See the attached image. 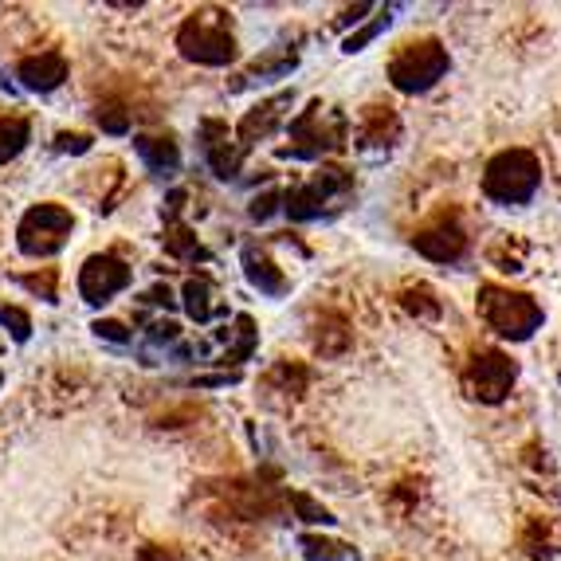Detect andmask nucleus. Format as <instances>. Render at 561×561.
Listing matches in <instances>:
<instances>
[{
	"label": "nucleus",
	"mask_w": 561,
	"mask_h": 561,
	"mask_svg": "<svg viewBox=\"0 0 561 561\" xmlns=\"http://www.w3.org/2000/svg\"><path fill=\"white\" fill-rule=\"evenodd\" d=\"M94 118H99V126H103L106 134H126V130H130V111H126L122 103H99Z\"/></svg>",
	"instance_id": "nucleus-26"
},
{
	"label": "nucleus",
	"mask_w": 561,
	"mask_h": 561,
	"mask_svg": "<svg viewBox=\"0 0 561 561\" xmlns=\"http://www.w3.org/2000/svg\"><path fill=\"white\" fill-rule=\"evenodd\" d=\"M542 188V161L534 158L530 150L515 146V150H499L495 158L486 161L483 169V197L491 205L518 208L530 205Z\"/></svg>",
	"instance_id": "nucleus-2"
},
{
	"label": "nucleus",
	"mask_w": 561,
	"mask_h": 561,
	"mask_svg": "<svg viewBox=\"0 0 561 561\" xmlns=\"http://www.w3.org/2000/svg\"><path fill=\"white\" fill-rule=\"evenodd\" d=\"M290 106H295V91H279L272 94V99H263V103H255L252 111L243 114L240 126H236V138H240V150L248 153L255 146V141H267L275 130H279L283 122H287Z\"/></svg>",
	"instance_id": "nucleus-11"
},
{
	"label": "nucleus",
	"mask_w": 561,
	"mask_h": 561,
	"mask_svg": "<svg viewBox=\"0 0 561 561\" xmlns=\"http://www.w3.org/2000/svg\"><path fill=\"white\" fill-rule=\"evenodd\" d=\"M141 302H150V307H165V310H173V307H178V299H173V290H169V287H161V283H158V287H150V290H146V295H141Z\"/></svg>",
	"instance_id": "nucleus-31"
},
{
	"label": "nucleus",
	"mask_w": 561,
	"mask_h": 561,
	"mask_svg": "<svg viewBox=\"0 0 561 561\" xmlns=\"http://www.w3.org/2000/svg\"><path fill=\"white\" fill-rule=\"evenodd\" d=\"M290 506L299 511L302 523H322V526H334V523H337V518L330 515L327 506H319L310 495H302V491H290Z\"/></svg>",
	"instance_id": "nucleus-27"
},
{
	"label": "nucleus",
	"mask_w": 561,
	"mask_h": 561,
	"mask_svg": "<svg viewBox=\"0 0 561 561\" xmlns=\"http://www.w3.org/2000/svg\"><path fill=\"white\" fill-rule=\"evenodd\" d=\"M181 307H185L188 319L201 322V327H208L216 314H225V307L216 302V290H213V279H208V275H193V279L181 287Z\"/></svg>",
	"instance_id": "nucleus-17"
},
{
	"label": "nucleus",
	"mask_w": 561,
	"mask_h": 561,
	"mask_svg": "<svg viewBox=\"0 0 561 561\" xmlns=\"http://www.w3.org/2000/svg\"><path fill=\"white\" fill-rule=\"evenodd\" d=\"M56 150L59 153H87L91 150V138L87 134H56Z\"/></svg>",
	"instance_id": "nucleus-30"
},
{
	"label": "nucleus",
	"mask_w": 561,
	"mask_h": 561,
	"mask_svg": "<svg viewBox=\"0 0 561 561\" xmlns=\"http://www.w3.org/2000/svg\"><path fill=\"white\" fill-rule=\"evenodd\" d=\"M130 283H134V267L122 263L118 255H111V252L91 255V260L79 267V295H83V302H91V307H106V302H111L114 295H122Z\"/></svg>",
	"instance_id": "nucleus-10"
},
{
	"label": "nucleus",
	"mask_w": 561,
	"mask_h": 561,
	"mask_svg": "<svg viewBox=\"0 0 561 561\" xmlns=\"http://www.w3.org/2000/svg\"><path fill=\"white\" fill-rule=\"evenodd\" d=\"M178 51L197 67H228L236 64L240 47L228 12L220 9H197L193 16L181 20L178 28Z\"/></svg>",
	"instance_id": "nucleus-3"
},
{
	"label": "nucleus",
	"mask_w": 561,
	"mask_h": 561,
	"mask_svg": "<svg viewBox=\"0 0 561 561\" xmlns=\"http://www.w3.org/2000/svg\"><path fill=\"white\" fill-rule=\"evenodd\" d=\"M67 56L64 51H39V56H24L16 64V79L20 87H28V91L36 94H47V91H56V87L67 83Z\"/></svg>",
	"instance_id": "nucleus-14"
},
{
	"label": "nucleus",
	"mask_w": 561,
	"mask_h": 561,
	"mask_svg": "<svg viewBox=\"0 0 561 561\" xmlns=\"http://www.w3.org/2000/svg\"><path fill=\"white\" fill-rule=\"evenodd\" d=\"M476 310L479 319L486 322V330H495L503 342H530L546 322V310L534 302V295L499 287V283H483L479 287Z\"/></svg>",
	"instance_id": "nucleus-1"
},
{
	"label": "nucleus",
	"mask_w": 561,
	"mask_h": 561,
	"mask_svg": "<svg viewBox=\"0 0 561 561\" xmlns=\"http://www.w3.org/2000/svg\"><path fill=\"white\" fill-rule=\"evenodd\" d=\"M216 337H225L228 350L220 354V365H240L248 362V357L255 354V346H260V330H255L252 314H236L232 330H216Z\"/></svg>",
	"instance_id": "nucleus-18"
},
{
	"label": "nucleus",
	"mask_w": 561,
	"mask_h": 561,
	"mask_svg": "<svg viewBox=\"0 0 561 561\" xmlns=\"http://www.w3.org/2000/svg\"><path fill=\"white\" fill-rule=\"evenodd\" d=\"M134 150H138V158L146 161V169L150 173H178L181 169V150H178V141L169 138H161V134H138L134 138Z\"/></svg>",
	"instance_id": "nucleus-16"
},
{
	"label": "nucleus",
	"mask_w": 561,
	"mask_h": 561,
	"mask_svg": "<svg viewBox=\"0 0 561 561\" xmlns=\"http://www.w3.org/2000/svg\"><path fill=\"white\" fill-rule=\"evenodd\" d=\"M283 208V193L279 188H267V193H260V197L252 201V208H248V216H252L255 225H263V220H272L275 213Z\"/></svg>",
	"instance_id": "nucleus-28"
},
{
	"label": "nucleus",
	"mask_w": 561,
	"mask_h": 561,
	"mask_svg": "<svg viewBox=\"0 0 561 561\" xmlns=\"http://www.w3.org/2000/svg\"><path fill=\"white\" fill-rule=\"evenodd\" d=\"M295 67H299V51H267V56L255 59V64L243 71V83H252V79H263V83L287 79Z\"/></svg>",
	"instance_id": "nucleus-22"
},
{
	"label": "nucleus",
	"mask_w": 561,
	"mask_h": 561,
	"mask_svg": "<svg viewBox=\"0 0 561 561\" xmlns=\"http://www.w3.org/2000/svg\"><path fill=\"white\" fill-rule=\"evenodd\" d=\"M451 56L440 39H409L397 47V56L389 59V83L401 94H428L432 87H440L448 79Z\"/></svg>",
	"instance_id": "nucleus-6"
},
{
	"label": "nucleus",
	"mask_w": 561,
	"mask_h": 561,
	"mask_svg": "<svg viewBox=\"0 0 561 561\" xmlns=\"http://www.w3.org/2000/svg\"><path fill=\"white\" fill-rule=\"evenodd\" d=\"M243 275H248V283H252L260 295H267V299H283L290 287L287 275L272 263V255L263 252V248H255V243L243 248Z\"/></svg>",
	"instance_id": "nucleus-15"
},
{
	"label": "nucleus",
	"mask_w": 561,
	"mask_h": 561,
	"mask_svg": "<svg viewBox=\"0 0 561 561\" xmlns=\"http://www.w3.org/2000/svg\"><path fill=\"white\" fill-rule=\"evenodd\" d=\"M290 134V146H283V158L290 161H322L327 153H337L342 146H346L350 138V122L342 111H334V106H327L322 99H314V103L307 106V111L299 114V118L287 126Z\"/></svg>",
	"instance_id": "nucleus-4"
},
{
	"label": "nucleus",
	"mask_w": 561,
	"mask_h": 561,
	"mask_svg": "<svg viewBox=\"0 0 561 561\" xmlns=\"http://www.w3.org/2000/svg\"><path fill=\"white\" fill-rule=\"evenodd\" d=\"M20 287L39 295L44 302H56L59 299V272L56 267H39V272H32V275H20Z\"/></svg>",
	"instance_id": "nucleus-24"
},
{
	"label": "nucleus",
	"mask_w": 561,
	"mask_h": 561,
	"mask_svg": "<svg viewBox=\"0 0 561 561\" xmlns=\"http://www.w3.org/2000/svg\"><path fill=\"white\" fill-rule=\"evenodd\" d=\"M0 327L9 330L16 342H28L32 337V319H28V310H20V307H9V302H0Z\"/></svg>",
	"instance_id": "nucleus-25"
},
{
	"label": "nucleus",
	"mask_w": 561,
	"mask_h": 561,
	"mask_svg": "<svg viewBox=\"0 0 561 561\" xmlns=\"http://www.w3.org/2000/svg\"><path fill=\"white\" fill-rule=\"evenodd\" d=\"M71 228H76L71 208L56 205V201H44V205H32L28 213L20 216L16 248L24 255H32V260H47V255H56L71 240Z\"/></svg>",
	"instance_id": "nucleus-7"
},
{
	"label": "nucleus",
	"mask_w": 561,
	"mask_h": 561,
	"mask_svg": "<svg viewBox=\"0 0 561 561\" xmlns=\"http://www.w3.org/2000/svg\"><path fill=\"white\" fill-rule=\"evenodd\" d=\"M91 330H94L99 337H106V342H114V346H126V342H130V330L122 327L118 319H99Z\"/></svg>",
	"instance_id": "nucleus-29"
},
{
	"label": "nucleus",
	"mask_w": 561,
	"mask_h": 561,
	"mask_svg": "<svg viewBox=\"0 0 561 561\" xmlns=\"http://www.w3.org/2000/svg\"><path fill=\"white\" fill-rule=\"evenodd\" d=\"M201 153H205L208 169H213L220 181L240 178L243 150H240V141H232V134H228V122H220V118L201 122Z\"/></svg>",
	"instance_id": "nucleus-12"
},
{
	"label": "nucleus",
	"mask_w": 561,
	"mask_h": 561,
	"mask_svg": "<svg viewBox=\"0 0 561 561\" xmlns=\"http://www.w3.org/2000/svg\"><path fill=\"white\" fill-rule=\"evenodd\" d=\"M518 381V365L503 350H476L463 365V389L483 404H503Z\"/></svg>",
	"instance_id": "nucleus-8"
},
{
	"label": "nucleus",
	"mask_w": 561,
	"mask_h": 561,
	"mask_svg": "<svg viewBox=\"0 0 561 561\" xmlns=\"http://www.w3.org/2000/svg\"><path fill=\"white\" fill-rule=\"evenodd\" d=\"M393 12H397V4H381V9H377V16L369 20L365 28L350 32V36L342 39V51H346V56H354V51H365V47L374 44V39L381 36V32L389 28V24H393Z\"/></svg>",
	"instance_id": "nucleus-23"
},
{
	"label": "nucleus",
	"mask_w": 561,
	"mask_h": 561,
	"mask_svg": "<svg viewBox=\"0 0 561 561\" xmlns=\"http://www.w3.org/2000/svg\"><path fill=\"white\" fill-rule=\"evenodd\" d=\"M350 193H354V173L342 165H322L310 181H299L295 188L283 193V213L295 225L327 220L342 208V201H350Z\"/></svg>",
	"instance_id": "nucleus-5"
},
{
	"label": "nucleus",
	"mask_w": 561,
	"mask_h": 561,
	"mask_svg": "<svg viewBox=\"0 0 561 561\" xmlns=\"http://www.w3.org/2000/svg\"><path fill=\"white\" fill-rule=\"evenodd\" d=\"M354 138L362 150H389V146H397V138H401V118H397L393 106L369 103L362 111V118H357Z\"/></svg>",
	"instance_id": "nucleus-13"
},
{
	"label": "nucleus",
	"mask_w": 561,
	"mask_h": 561,
	"mask_svg": "<svg viewBox=\"0 0 561 561\" xmlns=\"http://www.w3.org/2000/svg\"><path fill=\"white\" fill-rule=\"evenodd\" d=\"M468 228H463V220H459V213H440L432 216L428 225L416 228V236H412V248L424 255V260L432 263H459L463 255H468Z\"/></svg>",
	"instance_id": "nucleus-9"
},
{
	"label": "nucleus",
	"mask_w": 561,
	"mask_h": 561,
	"mask_svg": "<svg viewBox=\"0 0 561 561\" xmlns=\"http://www.w3.org/2000/svg\"><path fill=\"white\" fill-rule=\"evenodd\" d=\"M161 240H165V252L181 263H208L213 260L205 243L197 240V232L185 228V225H165V236H161Z\"/></svg>",
	"instance_id": "nucleus-20"
},
{
	"label": "nucleus",
	"mask_w": 561,
	"mask_h": 561,
	"mask_svg": "<svg viewBox=\"0 0 561 561\" xmlns=\"http://www.w3.org/2000/svg\"><path fill=\"white\" fill-rule=\"evenodd\" d=\"M299 550L307 561H362L354 546L322 538V534H299Z\"/></svg>",
	"instance_id": "nucleus-21"
},
{
	"label": "nucleus",
	"mask_w": 561,
	"mask_h": 561,
	"mask_svg": "<svg viewBox=\"0 0 561 561\" xmlns=\"http://www.w3.org/2000/svg\"><path fill=\"white\" fill-rule=\"evenodd\" d=\"M32 141V122L24 114H0V165L16 161L28 150Z\"/></svg>",
	"instance_id": "nucleus-19"
}]
</instances>
